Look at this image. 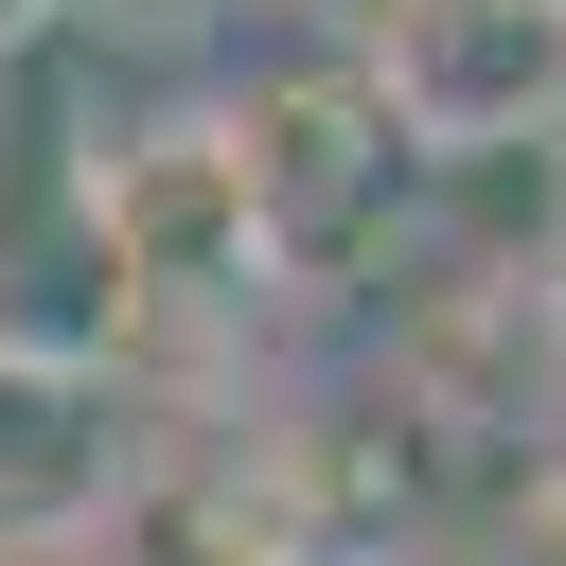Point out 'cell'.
I'll use <instances>...</instances> for the list:
<instances>
[{
  "mask_svg": "<svg viewBox=\"0 0 566 566\" xmlns=\"http://www.w3.org/2000/svg\"><path fill=\"white\" fill-rule=\"evenodd\" d=\"M71 212H88V248L124 265V301L142 318H195V301H248L283 248H265V195H248V142H230V106H142V124H106L88 159H71Z\"/></svg>",
  "mask_w": 566,
  "mask_h": 566,
  "instance_id": "1",
  "label": "cell"
},
{
  "mask_svg": "<svg viewBox=\"0 0 566 566\" xmlns=\"http://www.w3.org/2000/svg\"><path fill=\"white\" fill-rule=\"evenodd\" d=\"M389 106L407 159H478V142H548L566 106V0H389L371 35H336Z\"/></svg>",
  "mask_w": 566,
  "mask_h": 566,
  "instance_id": "2",
  "label": "cell"
},
{
  "mask_svg": "<svg viewBox=\"0 0 566 566\" xmlns=\"http://www.w3.org/2000/svg\"><path fill=\"white\" fill-rule=\"evenodd\" d=\"M124 265L88 248V212H71V177H18L0 195V389H88L106 354H124Z\"/></svg>",
  "mask_w": 566,
  "mask_h": 566,
  "instance_id": "3",
  "label": "cell"
},
{
  "mask_svg": "<svg viewBox=\"0 0 566 566\" xmlns=\"http://www.w3.org/2000/svg\"><path fill=\"white\" fill-rule=\"evenodd\" d=\"M424 566H566V495L531 478V495H495V513H460Z\"/></svg>",
  "mask_w": 566,
  "mask_h": 566,
  "instance_id": "4",
  "label": "cell"
},
{
  "mask_svg": "<svg viewBox=\"0 0 566 566\" xmlns=\"http://www.w3.org/2000/svg\"><path fill=\"white\" fill-rule=\"evenodd\" d=\"M0 35H88V0H0Z\"/></svg>",
  "mask_w": 566,
  "mask_h": 566,
  "instance_id": "5",
  "label": "cell"
},
{
  "mask_svg": "<svg viewBox=\"0 0 566 566\" xmlns=\"http://www.w3.org/2000/svg\"><path fill=\"white\" fill-rule=\"evenodd\" d=\"M106 18H230V0H88V35H106Z\"/></svg>",
  "mask_w": 566,
  "mask_h": 566,
  "instance_id": "6",
  "label": "cell"
},
{
  "mask_svg": "<svg viewBox=\"0 0 566 566\" xmlns=\"http://www.w3.org/2000/svg\"><path fill=\"white\" fill-rule=\"evenodd\" d=\"M301 18H318V35H371V18H389V0H301Z\"/></svg>",
  "mask_w": 566,
  "mask_h": 566,
  "instance_id": "7",
  "label": "cell"
},
{
  "mask_svg": "<svg viewBox=\"0 0 566 566\" xmlns=\"http://www.w3.org/2000/svg\"><path fill=\"white\" fill-rule=\"evenodd\" d=\"M0 53H18V35H0Z\"/></svg>",
  "mask_w": 566,
  "mask_h": 566,
  "instance_id": "8",
  "label": "cell"
}]
</instances>
